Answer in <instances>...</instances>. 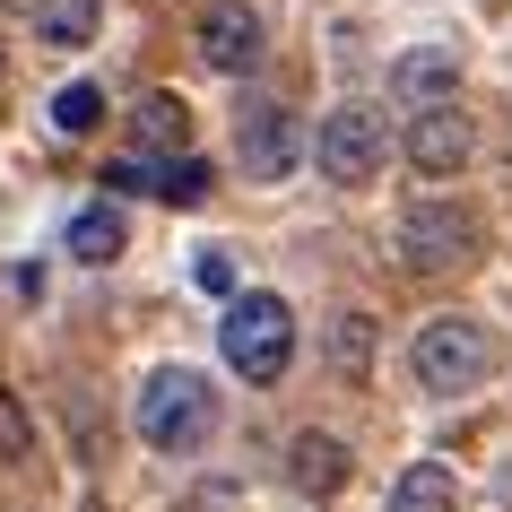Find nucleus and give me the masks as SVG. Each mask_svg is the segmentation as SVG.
Instances as JSON below:
<instances>
[{
    "label": "nucleus",
    "instance_id": "nucleus-6",
    "mask_svg": "<svg viewBox=\"0 0 512 512\" xmlns=\"http://www.w3.org/2000/svg\"><path fill=\"white\" fill-rule=\"evenodd\" d=\"M382 157H391V139H382V113L374 105H339L313 139V165H322L330 183H374Z\"/></svg>",
    "mask_w": 512,
    "mask_h": 512
},
{
    "label": "nucleus",
    "instance_id": "nucleus-2",
    "mask_svg": "<svg viewBox=\"0 0 512 512\" xmlns=\"http://www.w3.org/2000/svg\"><path fill=\"white\" fill-rule=\"evenodd\" d=\"M217 348L243 382H278L287 356H296V313L278 296H226V322H217Z\"/></svg>",
    "mask_w": 512,
    "mask_h": 512
},
{
    "label": "nucleus",
    "instance_id": "nucleus-18",
    "mask_svg": "<svg viewBox=\"0 0 512 512\" xmlns=\"http://www.w3.org/2000/svg\"><path fill=\"white\" fill-rule=\"evenodd\" d=\"M0 460H35V434H27V408L0 391Z\"/></svg>",
    "mask_w": 512,
    "mask_h": 512
},
{
    "label": "nucleus",
    "instance_id": "nucleus-12",
    "mask_svg": "<svg viewBox=\"0 0 512 512\" xmlns=\"http://www.w3.org/2000/svg\"><path fill=\"white\" fill-rule=\"evenodd\" d=\"M391 87H400V105H452V53H400V70H391Z\"/></svg>",
    "mask_w": 512,
    "mask_h": 512
},
{
    "label": "nucleus",
    "instance_id": "nucleus-15",
    "mask_svg": "<svg viewBox=\"0 0 512 512\" xmlns=\"http://www.w3.org/2000/svg\"><path fill=\"white\" fill-rule=\"evenodd\" d=\"M322 356H330V365H339V374H365V365H374V322H365V313H339V322H330L322 330Z\"/></svg>",
    "mask_w": 512,
    "mask_h": 512
},
{
    "label": "nucleus",
    "instance_id": "nucleus-19",
    "mask_svg": "<svg viewBox=\"0 0 512 512\" xmlns=\"http://www.w3.org/2000/svg\"><path fill=\"white\" fill-rule=\"evenodd\" d=\"M191 278H200V296H235V252H200Z\"/></svg>",
    "mask_w": 512,
    "mask_h": 512
},
{
    "label": "nucleus",
    "instance_id": "nucleus-17",
    "mask_svg": "<svg viewBox=\"0 0 512 512\" xmlns=\"http://www.w3.org/2000/svg\"><path fill=\"white\" fill-rule=\"evenodd\" d=\"M157 200H165V209H200V200H209V165H200V157L157 165Z\"/></svg>",
    "mask_w": 512,
    "mask_h": 512
},
{
    "label": "nucleus",
    "instance_id": "nucleus-16",
    "mask_svg": "<svg viewBox=\"0 0 512 512\" xmlns=\"http://www.w3.org/2000/svg\"><path fill=\"white\" fill-rule=\"evenodd\" d=\"M96 122H105V87L70 79V87H61V96H53V131H61V139H87V131H96Z\"/></svg>",
    "mask_w": 512,
    "mask_h": 512
},
{
    "label": "nucleus",
    "instance_id": "nucleus-8",
    "mask_svg": "<svg viewBox=\"0 0 512 512\" xmlns=\"http://www.w3.org/2000/svg\"><path fill=\"white\" fill-rule=\"evenodd\" d=\"M408 165L417 174H460L469 165V113L460 105H417L408 113Z\"/></svg>",
    "mask_w": 512,
    "mask_h": 512
},
{
    "label": "nucleus",
    "instance_id": "nucleus-9",
    "mask_svg": "<svg viewBox=\"0 0 512 512\" xmlns=\"http://www.w3.org/2000/svg\"><path fill=\"white\" fill-rule=\"evenodd\" d=\"M287 478H296L304 495H339V486H348V443H339V434H296V443H287Z\"/></svg>",
    "mask_w": 512,
    "mask_h": 512
},
{
    "label": "nucleus",
    "instance_id": "nucleus-10",
    "mask_svg": "<svg viewBox=\"0 0 512 512\" xmlns=\"http://www.w3.org/2000/svg\"><path fill=\"white\" fill-rule=\"evenodd\" d=\"M183 131H191L183 96H165V87H148V96L131 105V139H139V157H174V148H183Z\"/></svg>",
    "mask_w": 512,
    "mask_h": 512
},
{
    "label": "nucleus",
    "instance_id": "nucleus-13",
    "mask_svg": "<svg viewBox=\"0 0 512 512\" xmlns=\"http://www.w3.org/2000/svg\"><path fill=\"white\" fill-rule=\"evenodd\" d=\"M452 469L443 460H417V469H400V486H391V512H452Z\"/></svg>",
    "mask_w": 512,
    "mask_h": 512
},
{
    "label": "nucleus",
    "instance_id": "nucleus-4",
    "mask_svg": "<svg viewBox=\"0 0 512 512\" xmlns=\"http://www.w3.org/2000/svg\"><path fill=\"white\" fill-rule=\"evenodd\" d=\"M400 261L426 270V278L469 270V261H478V217L460 209V200H417V209L400 217Z\"/></svg>",
    "mask_w": 512,
    "mask_h": 512
},
{
    "label": "nucleus",
    "instance_id": "nucleus-7",
    "mask_svg": "<svg viewBox=\"0 0 512 512\" xmlns=\"http://www.w3.org/2000/svg\"><path fill=\"white\" fill-rule=\"evenodd\" d=\"M270 53V27H261V9H252V0H209V9H200V61H209V70H252V61Z\"/></svg>",
    "mask_w": 512,
    "mask_h": 512
},
{
    "label": "nucleus",
    "instance_id": "nucleus-5",
    "mask_svg": "<svg viewBox=\"0 0 512 512\" xmlns=\"http://www.w3.org/2000/svg\"><path fill=\"white\" fill-rule=\"evenodd\" d=\"M235 157L252 183H287L304 157V131H296V113L278 105V96H252V105L235 113Z\"/></svg>",
    "mask_w": 512,
    "mask_h": 512
},
{
    "label": "nucleus",
    "instance_id": "nucleus-1",
    "mask_svg": "<svg viewBox=\"0 0 512 512\" xmlns=\"http://www.w3.org/2000/svg\"><path fill=\"white\" fill-rule=\"evenodd\" d=\"M131 426H139V443H157V452H200V443L217 434V400H209V382H200V374L165 365V374L139 382Z\"/></svg>",
    "mask_w": 512,
    "mask_h": 512
},
{
    "label": "nucleus",
    "instance_id": "nucleus-20",
    "mask_svg": "<svg viewBox=\"0 0 512 512\" xmlns=\"http://www.w3.org/2000/svg\"><path fill=\"white\" fill-rule=\"evenodd\" d=\"M504 504H512V460H504Z\"/></svg>",
    "mask_w": 512,
    "mask_h": 512
},
{
    "label": "nucleus",
    "instance_id": "nucleus-3",
    "mask_svg": "<svg viewBox=\"0 0 512 512\" xmlns=\"http://www.w3.org/2000/svg\"><path fill=\"white\" fill-rule=\"evenodd\" d=\"M486 365H495V339H486L478 322H460V313H443V322H426L417 330V348H408V374L426 382V391H478L486 382Z\"/></svg>",
    "mask_w": 512,
    "mask_h": 512
},
{
    "label": "nucleus",
    "instance_id": "nucleus-14",
    "mask_svg": "<svg viewBox=\"0 0 512 512\" xmlns=\"http://www.w3.org/2000/svg\"><path fill=\"white\" fill-rule=\"evenodd\" d=\"M70 261H87V270L122 261V217H113V209H79V217H70Z\"/></svg>",
    "mask_w": 512,
    "mask_h": 512
},
{
    "label": "nucleus",
    "instance_id": "nucleus-11",
    "mask_svg": "<svg viewBox=\"0 0 512 512\" xmlns=\"http://www.w3.org/2000/svg\"><path fill=\"white\" fill-rule=\"evenodd\" d=\"M96 27H105V0H35V44H96Z\"/></svg>",
    "mask_w": 512,
    "mask_h": 512
}]
</instances>
